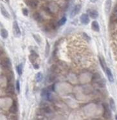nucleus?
<instances>
[{
  "label": "nucleus",
  "mask_w": 117,
  "mask_h": 120,
  "mask_svg": "<svg viewBox=\"0 0 117 120\" xmlns=\"http://www.w3.org/2000/svg\"><path fill=\"white\" fill-rule=\"evenodd\" d=\"M81 5H75L73 8L72 9V11L71 12L70 14V18H73V17H75V16L77 15V14H78L79 13V12L81 11Z\"/></svg>",
  "instance_id": "nucleus-6"
},
{
  "label": "nucleus",
  "mask_w": 117,
  "mask_h": 120,
  "mask_svg": "<svg viewBox=\"0 0 117 120\" xmlns=\"http://www.w3.org/2000/svg\"><path fill=\"white\" fill-rule=\"evenodd\" d=\"M33 18L37 22H42L43 20V16L41 15V14H39V12H35L34 14L33 15Z\"/></svg>",
  "instance_id": "nucleus-15"
},
{
  "label": "nucleus",
  "mask_w": 117,
  "mask_h": 120,
  "mask_svg": "<svg viewBox=\"0 0 117 120\" xmlns=\"http://www.w3.org/2000/svg\"><path fill=\"white\" fill-rule=\"evenodd\" d=\"M17 72H18L19 76L22 75V73H23V65L22 64H19V65H18V67H17Z\"/></svg>",
  "instance_id": "nucleus-20"
},
{
  "label": "nucleus",
  "mask_w": 117,
  "mask_h": 120,
  "mask_svg": "<svg viewBox=\"0 0 117 120\" xmlns=\"http://www.w3.org/2000/svg\"><path fill=\"white\" fill-rule=\"evenodd\" d=\"M50 45L49 43L46 42V57H48L50 53Z\"/></svg>",
  "instance_id": "nucleus-25"
},
{
  "label": "nucleus",
  "mask_w": 117,
  "mask_h": 120,
  "mask_svg": "<svg viewBox=\"0 0 117 120\" xmlns=\"http://www.w3.org/2000/svg\"><path fill=\"white\" fill-rule=\"evenodd\" d=\"M28 5L33 8H35L38 5V1L37 0H29Z\"/></svg>",
  "instance_id": "nucleus-18"
},
{
  "label": "nucleus",
  "mask_w": 117,
  "mask_h": 120,
  "mask_svg": "<svg viewBox=\"0 0 117 120\" xmlns=\"http://www.w3.org/2000/svg\"><path fill=\"white\" fill-rule=\"evenodd\" d=\"M92 80L94 82H95L96 83L99 85L100 86H104L105 85V83L104 82V81H102L101 79V78H100V74L98 73L95 74L93 76V79H92Z\"/></svg>",
  "instance_id": "nucleus-3"
},
{
  "label": "nucleus",
  "mask_w": 117,
  "mask_h": 120,
  "mask_svg": "<svg viewBox=\"0 0 117 120\" xmlns=\"http://www.w3.org/2000/svg\"><path fill=\"white\" fill-rule=\"evenodd\" d=\"M99 61H100V65H101L102 68L104 70V71L106 72L107 67L106 63L105 62V60L104 59V57H102V56H100L99 57Z\"/></svg>",
  "instance_id": "nucleus-14"
},
{
  "label": "nucleus",
  "mask_w": 117,
  "mask_h": 120,
  "mask_svg": "<svg viewBox=\"0 0 117 120\" xmlns=\"http://www.w3.org/2000/svg\"><path fill=\"white\" fill-rule=\"evenodd\" d=\"M112 5L111 0H106L105 3V11L106 13H109V11L111 10Z\"/></svg>",
  "instance_id": "nucleus-11"
},
{
  "label": "nucleus",
  "mask_w": 117,
  "mask_h": 120,
  "mask_svg": "<svg viewBox=\"0 0 117 120\" xmlns=\"http://www.w3.org/2000/svg\"><path fill=\"white\" fill-rule=\"evenodd\" d=\"M43 79V74L41 72H38L35 76V80L37 82H41Z\"/></svg>",
  "instance_id": "nucleus-22"
},
{
  "label": "nucleus",
  "mask_w": 117,
  "mask_h": 120,
  "mask_svg": "<svg viewBox=\"0 0 117 120\" xmlns=\"http://www.w3.org/2000/svg\"><path fill=\"white\" fill-rule=\"evenodd\" d=\"M33 37H34V39H35V41H36L39 44L41 43V38H40L39 36H38V35H35V34H34V35H33Z\"/></svg>",
  "instance_id": "nucleus-26"
},
{
  "label": "nucleus",
  "mask_w": 117,
  "mask_h": 120,
  "mask_svg": "<svg viewBox=\"0 0 117 120\" xmlns=\"http://www.w3.org/2000/svg\"><path fill=\"white\" fill-rule=\"evenodd\" d=\"M38 57V55L35 52H32L31 54L29 56V60L32 64L36 63V59Z\"/></svg>",
  "instance_id": "nucleus-13"
},
{
  "label": "nucleus",
  "mask_w": 117,
  "mask_h": 120,
  "mask_svg": "<svg viewBox=\"0 0 117 120\" xmlns=\"http://www.w3.org/2000/svg\"><path fill=\"white\" fill-rule=\"evenodd\" d=\"M22 12H23V14L24 16H28V10H27V8H23Z\"/></svg>",
  "instance_id": "nucleus-28"
},
{
  "label": "nucleus",
  "mask_w": 117,
  "mask_h": 120,
  "mask_svg": "<svg viewBox=\"0 0 117 120\" xmlns=\"http://www.w3.org/2000/svg\"><path fill=\"white\" fill-rule=\"evenodd\" d=\"M106 72L107 74V78H108V79L110 82L113 83L114 81V78H113V74H112L111 71L109 69V68H107L106 71Z\"/></svg>",
  "instance_id": "nucleus-16"
},
{
  "label": "nucleus",
  "mask_w": 117,
  "mask_h": 120,
  "mask_svg": "<svg viewBox=\"0 0 117 120\" xmlns=\"http://www.w3.org/2000/svg\"><path fill=\"white\" fill-rule=\"evenodd\" d=\"M1 12L2 15H3L5 18H10V15H9V14H8L6 8H5V7H4L2 4H1Z\"/></svg>",
  "instance_id": "nucleus-10"
},
{
  "label": "nucleus",
  "mask_w": 117,
  "mask_h": 120,
  "mask_svg": "<svg viewBox=\"0 0 117 120\" xmlns=\"http://www.w3.org/2000/svg\"><path fill=\"white\" fill-rule=\"evenodd\" d=\"M16 89H17V91L19 92H20V83L19 80H17L16 81Z\"/></svg>",
  "instance_id": "nucleus-27"
},
{
  "label": "nucleus",
  "mask_w": 117,
  "mask_h": 120,
  "mask_svg": "<svg viewBox=\"0 0 117 120\" xmlns=\"http://www.w3.org/2000/svg\"><path fill=\"white\" fill-rule=\"evenodd\" d=\"M6 92L9 94H14L15 89H14V86L12 84H9L7 86V88L6 89Z\"/></svg>",
  "instance_id": "nucleus-17"
},
{
  "label": "nucleus",
  "mask_w": 117,
  "mask_h": 120,
  "mask_svg": "<svg viewBox=\"0 0 117 120\" xmlns=\"http://www.w3.org/2000/svg\"><path fill=\"white\" fill-rule=\"evenodd\" d=\"M1 67L5 69H9L12 67V63H11V60L8 57H5L1 60Z\"/></svg>",
  "instance_id": "nucleus-2"
},
{
  "label": "nucleus",
  "mask_w": 117,
  "mask_h": 120,
  "mask_svg": "<svg viewBox=\"0 0 117 120\" xmlns=\"http://www.w3.org/2000/svg\"><path fill=\"white\" fill-rule=\"evenodd\" d=\"M88 14H82L80 17L81 22L84 25H88L89 23V17Z\"/></svg>",
  "instance_id": "nucleus-7"
},
{
  "label": "nucleus",
  "mask_w": 117,
  "mask_h": 120,
  "mask_svg": "<svg viewBox=\"0 0 117 120\" xmlns=\"http://www.w3.org/2000/svg\"><path fill=\"white\" fill-rule=\"evenodd\" d=\"M6 2H9V0H5Z\"/></svg>",
  "instance_id": "nucleus-32"
},
{
  "label": "nucleus",
  "mask_w": 117,
  "mask_h": 120,
  "mask_svg": "<svg viewBox=\"0 0 117 120\" xmlns=\"http://www.w3.org/2000/svg\"><path fill=\"white\" fill-rule=\"evenodd\" d=\"M112 49L114 55L117 57V33L113 37L112 39Z\"/></svg>",
  "instance_id": "nucleus-5"
},
{
  "label": "nucleus",
  "mask_w": 117,
  "mask_h": 120,
  "mask_svg": "<svg viewBox=\"0 0 117 120\" xmlns=\"http://www.w3.org/2000/svg\"><path fill=\"white\" fill-rule=\"evenodd\" d=\"M18 109L17 103L16 101H14L12 105V106L9 109V112H11V114H16L18 112Z\"/></svg>",
  "instance_id": "nucleus-9"
},
{
  "label": "nucleus",
  "mask_w": 117,
  "mask_h": 120,
  "mask_svg": "<svg viewBox=\"0 0 117 120\" xmlns=\"http://www.w3.org/2000/svg\"><path fill=\"white\" fill-rule=\"evenodd\" d=\"M109 106L113 111L115 110V104H114V101L113 98H110L109 99Z\"/></svg>",
  "instance_id": "nucleus-21"
},
{
  "label": "nucleus",
  "mask_w": 117,
  "mask_h": 120,
  "mask_svg": "<svg viewBox=\"0 0 117 120\" xmlns=\"http://www.w3.org/2000/svg\"><path fill=\"white\" fill-rule=\"evenodd\" d=\"M33 66H34V68H35V69H38V68H39V65H38L37 63H34V64H33Z\"/></svg>",
  "instance_id": "nucleus-30"
},
{
  "label": "nucleus",
  "mask_w": 117,
  "mask_h": 120,
  "mask_svg": "<svg viewBox=\"0 0 117 120\" xmlns=\"http://www.w3.org/2000/svg\"><path fill=\"white\" fill-rule=\"evenodd\" d=\"M116 120H117V115H116Z\"/></svg>",
  "instance_id": "nucleus-33"
},
{
  "label": "nucleus",
  "mask_w": 117,
  "mask_h": 120,
  "mask_svg": "<svg viewBox=\"0 0 117 120\" xmlns=\"http://www.w3.org/2000/svg\"><path fill=\"white\" fill-rule=\"evenodd\" d=\"M13 33L16 38L20 37L21 34V30H20V29H19L18 23L16 21H14L13 23Z\"/></svg>",
  "instance_id": "nucleus-4"
},
{
  "label": "nucleus",
  "mask_w": 117,
  "mask_h": 120,
  "mask_svg": "<svg viewBox=\"0 0 117 120\" xmlns=\"http://www.w3.org/2000/svg\"><path fill=\"white\" fill-rule=\"evenodd\" d=\"M66 18L63 17L59 21H58V25H59V26H63L66 23Z\"/></svg>",
  "instance_id": "nucleus-23"
},
{
  "label": "nucleus",
  "mask_w": 117,
  "mask_h": 120,
  "mask_svg": "<svg viewBox=\"0 0 117 120\" xmlns=\"http://www.w3.org/2000/svg\"><path fill=\"white\" fill-rule=\"evenodd\" d=\"M88 13L89 17H91V18L93 19H96L99 17V12L94 9H89L88 11Z\"/></svg>",
  "instance_id": "nucleus-8"
},
{
  "label": "nucleus",
  "mask_w": 117,
  "mask_h": 120,
  "mask_svg": "<svg viewBox=\"0 0 117 120\" xmlns=\"http://www.w3.org/2000/svg\"><path fill=\"white\" fill-rule=\"evenodd\" d=\"M90 1H91V3H95V2H96V0H90Z\"/></svg>",
  "instance_id": "nucleus-31"
},
{
  "label": "nucleus",
  "mask_w": 117,
  "mask_h": 120,
  "mask_svg": "<svg viewBox=\"0 0 117 120\" xmlns=\"http://www.w3.org/2000/svg\"><path fill=\"white\" fill-rule=\"evenodd\" d=\"M91 29L95 32H99L100 30V26L99 23L96 21H93L91 23Z\"/></svg>",
  "instance_id": "nucleus-12"
},
{
  "label": "nucleus",
  "mask_w": 117,
  "mask_h": 120,
  "mask_svg": "<svg viewBox=\"0 0 117 120\" xmlns=\"http://www.w3.org/2000/svg\"><path fill=\"white\" fill-rule=\"evenodd\" d=\"M103 108H104L103 117L106 120L111 119V110H110V109H109V105L107 103H104L103 104Z\"/></svg>",
  "instance_id": "nucleus-1"
},
{
  "label": "nucleus",
  "mask_w": 117,
  "mask_h": 120,
  "mask_svg": "<svg viewBox=\"0 0 117 120\" xmlns=\"http://www.w3.org/2000/svg\"><path fill=\"white\" fill-rule=\"evenodd\" d=\"M83 37L84 38V39L86 40V41H89L90 40V38L88 36V35L86 33H83Z\"/></svg>",
  "instance_id": "nucleus-29"
},
{
  "label": "nucleus",
  "mask_w": 117,
  "mask_h": 120,
  "mask_svg": "<svg viewBox=\"0 0 117 120\" xmlns=\"http://www.w3.org/2000/svg\"><path fill=\"white\" fill-rule=\"evenodd\" d=\"M43 112L46 113V114H50V112H52L51 109L49 107H48V106H45V107H43Z\"/></svg>",
  "instance_id": "nucleus-24"
},
{
  "label": "nucleus",
  "mask_w": 117,
  "mask_h": 120,
  "mask_svg": "<svg viewBox=\"0 0 117 120\" xmlns=\"http://www.w3.org/2000/svg\"><path fill=\"white\" fill-rule=\"evenodd\" d=\"M1 36L3 39H7L8 38V33L5 29H2L1 30Z\"/></svg>",
  "instance_id": "nucleus-19"
}]
</instances>
